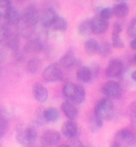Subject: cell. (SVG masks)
I'll return each mask as SVG.
<instances>
[{"mask_svg":"<svg viewBox=\"0 0 136 147\" xmlns=\"http://www.w3.org/2000/svg\"><path fill=\"white\" fill-rule=\"evenodd\" d=\"M63 95L68 101L75 104H81L86 98V91L80 84L68 82L63 88Z\"/></svg>","mask_w":136,"mask_h":147,"instance_id":"obj_1","label":"cell"},{"mask_svg":"<svg viewBox=\"0 0 136 147\" xmlns=\"http://www.w3.org/2000/svg\"><path fill=\"white\" fill-rule=\"evenodd\" d=\"M89 128H91V130L92 132H96L103 127V120L100 119L99 117H97L94 114V115L89 119Z\"/></svg>","mask_w":136,"mask_h":147,"instance_id":"obj_25","label":"cell"},{"mask_svg":"<svg viewBox=\"0 0 136 147\" xmlns=\"http://www.w3.org/2000/svg\"><path fill=\"white\" fill-rule=\"evenodd\" d=\"M12 0H0V9H6L7 7L10 6Z\"/></svg>","mask_w":136,"mask_h":147,"instance_id":"obj_36","label":"cell"},{"mask_svg":"<svg viewBox=\"0 0 136 147\" xmlns=\"http://www.w3.org/2000/svg\"><path fill=\"white\" fill-rule=\"evenodd\" d=\"M78 32L82 36H89L92 34V27H91V19L84 20L81 22L78 26Z\"/></svg>","mask_w":136,"mask_h":147,"instance_id":"obj_24","label":"cell"},{"mask_svg":"<svg viewBox=\"0 0 136 147\" xmlns=\"http://www.w3.org/2000/svg\"><path fill=\"white\" fill-rule=\"evenodd\" d=\"M43 43L39 38H30L24 44L23 51L26 53H31V55H35L42 51Z\"/></svg>","mask_w":136,"mask_h":147,"instance_id":"obj_11","label":"cell"},{"mask_svg":"<svg viewBox=\"0 0 136 147\" xmlns=\"http://www.w3.org/2000/svg\"><path fill=\"white\" fill-rule=\"evenodd\" d=\"M67 26H68L67 21L64 19L63 17H61V16H57L55 21L51 24V27L53 28V29L56 30V31H60V32L66 31Z\"/></svg>","mask_w":136,"mask_h":147,"instance_id":"obj_23","label":"cell"},{"mask_svg":"<svg viewBox=\"0 0 136 147\" xmlns=\"http://www.w3.org/2000/svg\"><path fill=\"white\" fill-rule=\"evenodd\" d=\"M130 46H131V50H133V51H136V38H134L131 41Z\"/></svg>","mask_w":136,"mask_h":147,"instance_id":"obj_38","label":"cell"},{"mask_svg":"<svg viewBox=\"0 0 136 147\" xmlns=\"http://www.w3.org/2000/svg\"><path fill=\"white\" fill-rule=\"evenodd\" d=\"M122 24L119 22H116L114 24V26H113V31H116V32H119V33H121L122 31Z\"/></svg>","mask_w":136,"mask_h":147,"instance_id":"obj_37","label":"cell"},{"mask_svg":"<svg viewBox=\"0 0 136 147\" xmlns=\"http://www.w3.org/2000/svg\"><path fill=\"white\" fill-rule=\"evenodd\" d=\"M13 56H14V59H15L17 62H20V61H21L24 58V56L23 55V53L20 51L19 48L13 50Z\"/></svg>","mask_w":136,"mask_h":147,"instance_id":"obj_34","label":"cell"},{"mask_svg":"<svg viewBox=\"0 0 136 147\" xmlns=\"http://www.w3.org/2000/svg\"><path fill=\"white\" fill-rule=\"evenodd\" d=\"M3 17H4L6 23L9 26H17L21 22V14L12 6L7 7Z\"/></svg>","mask_w":136,"mask_h":147,"instance_id":"obj_9","label":"cell"},{"mask_svg":"<svg viewBox=\"0 0 136 147\" xmlns=\"http://www.w3.org/2000/svg\"><path fill=\"white\" fill-rule=\"evenodd\" d=\"M61 141V134L56 130H47L41 135L40 142L43 145L54 146Z\"/></svg>","mask_w":136,"mask_h":147,"instance_id":"obj_8","label":"cell"},{"mask_svg":"<svg viewBox=\"0 0 136 147\" xmlns=\"http://www.w3.org/2000/svg\"><path fill=\"white\" fill-rule=\"evenodd\" d=\"M115 113V107L109 98H105L99 100L94 108V114L103 121L110 120Z\"/></svg>","mask_w":136,"mask_h":147,"instance_id":"obj_2","label":"cell"},{"mask_svg":"<svg viewBox=\"0 0 136 147\" xmlns=\"http://www.w3.org/2000/svg\"><path fill=\"white\" fill-rule=\"evenodd\" d=\"M41 67H42V63H41V60L37 58V57H34V58H31L27 63V70L29 71L30 73L32 74H35L37 73L39 70L41 69Z\"/></svg>","mask_w":136,"mask_h":147,"instance_id":"obj_22","label":"cell"},{"mask_svg":"<svg viewBox=\"0 0 136 147\" xmlns=\"http://www.w3.org/2000/svg\"><path fill=\"white\" fill-rule=\"evenodd\" d=\"M8 33V28H7L4 24H0V42H3Z\"/></svg>","mask_w":136,"mask_h":147,"instance_id":"obj_33","label":"cell"},{"mask_svg":"<svg viewBox=\"0 0 136 147\" xmlns=\"http://www.w3.org/2000/svg\"><path fill=\"white\" fill-rule=\"evenodd\" d=\"M124 66L122 61L119 59L111 60L105 69V75L109 78L119 77L123 72Z\"/></svg>","mask_w":136,"mask_h":147,"instance_id":"obj_7","label":"cell"},{"mask_svg":"<svg viewBox=\"0 0 136 147\" xmlns=\"http://www.w3.org/2000/svg\"><path fill=\"white\" fill-rule=\"evenodd\" d=\"M5 45L7 47H9L11 50H15L17 48H19V44H20V35L19 33L16 31H9L7 33V36L4 39Z\"/></svg>","mask_w":136,"mask_h":147,"instance_id":"obj_15","label":"cell"},{"mask_svg":"<svg viewBox=\"0 0 136 147\" xmlns=\"http://www.w3.org/2000/svg\"><path fill=\"white\" fill-rule=\"evenodd\" d=\"M77 77L81 82L87 84L92 78V72L88 67H81L77 71Z\"/></svg>","mask_w":136,"mask_h":147,"instance_id":"obj_19","label":"cell"},{"mask_svg":"<svg viewBox=\"0 0 136 147\" xmlns=\"http://www.w3.org/2000/svg\"><path fill=\"white\" fill-rule=\"evenodd\" d=\"M76 64V56L73 51H69L61 57L60 65L65 67V69H70Z\"/></svg>","mask_w":136,"mask_h":147,"instance_id":"obj_17","label":"cell"},{"mask_svg":"<svg viewBox=\"0 0 136 147\" xmlns=\"http://www.w3.org/2000/svg\"><path fill=\"white\" fill-rule=\"evenodd\" d=\"M77 124L75 122V120H68L63 125L62 127V133L64 137L68 139H73L77 134Z\"/></svg>","mask_w":136,"mask_h":147,"instance_id":"obj_13","label":"cell"},{"mask_svg":"<svg viewBox=\"0 0 136 147\" xmlns=\"http://www.w3.org/2000/svg\"><path fill=\"white\" fill-rule=\"evenodd\" d=\"M59 112L56 108H49L43 112V118L47 123H55L59 119Z\"/></svg>","mask_w":136,"mask_h":147,"instance_id":"obj_20","label":"cell"},{"mask_svg":"<svg viewBox=\"0 0 136 147\" xmlns=\"http://www.w3.org/2000/svg\"><path fill=\"white\" fill-rule=\"evenodd\" d=\"M127 33L131 38H136V19H133L129 24L127 28Z\"/></svg>","mask_w":136,"mask_h":147,"instance_id":"obj_31","label":"cell"},{"mask_svg":"<svg viewBox=\"0 0 136 147\" xmlns=\"http://www.w3.org/2000/svg\"><path fill=\"white\" fill-rule=\"evenodd\" d=\"M39 19H40V15L37 9L34 5L26 7L21 14V20L23 21V23L34 27L39 22Z\"/></svg>","mask_w":136,"mask_h":147,"instance_id":"obj_5","label":"cell"},{"mask_svg":"<svg viewBox=\"0 0 136 147\" xmlns=\"http://www.w3.org/2000/svg\"><path fill=\"white\" fill-rule=\"evenodd\" d=\"M98 52L101 56H103V57L108 56L111 53V52H112V45L107 41L103 42V43L99 46Z\"/></svg>","mask_w":136,"mask_h":147,"instance_id":"obj_27","label":"cell"},{"mask_svg":"<svg viewBox=\"0 0 136 147\" xmlns=\"http://www.w3.org/2000/svg\"><path fill=\"white\" fill-rule=\"evenodd\" d=\"M5 58V52L2 49H0V62H2Z\"/></svg>","mask_w":136,"mask_h":147,"instance_id":"obj_39","label":"cell"},{"mask_svg":"<svg viewBox=\"0 0 136 147\" xmlns=\"http://www.w3.org/2000/svg\"><path fill=\"white\" fill-rule=\"evenodd\" d=\"M99 15H100V17H102L103 19L109 21L111 18H112V16L114 15V14H113V9H110V8H103L101 10V11H100Z\"/></svg>","mask_w":136,"mask_h":147,"instance_id":"obj_30","label":"cell"},{"mask_svg":"<svg viewBox=\"0 0 136 147\" xmlns=\"http://www.w3.org/2000/svg\"><path fill=\"white\" fill-rule=\"evenodd\" d=\"M115 1H117V2H122L123 0H115Z\"/></svg>","mask_w":136,"mask_h":147,"instance_id":"obj_44","label":"cell"},{"mask_svg":"<svg viewBox=\"0 0 136 147\" xmlns=\"http://www.w3.org/2000/svg\"><path fill=\"white\" fill-rule=\"evenodd\" d=\"M57 16H58V14H57L56 10L54 9L48 8L42 12L39 20H40L42 26L44 27H49V26H51V24L55 21Z\"/></svg>","mask_w":136,"mask_h":147,"instance_id":"obj_12","label":"cell"},{"mask_svg":"<svg viewBox=\"0 0 136 147\" xmlns=\"http://www.w3.org/2000/svg\"><path fill=\"white\" fill-rule=\"evenodd\" d=\"M112 46L115 48H123L124 47V42L120 38V33L116 31H113L112 33Z\"/></svg>","mask_w":136,"mask_h":147,"instance_id":"obj_29","label":"cell"},{"mask_svg":"<svg viewBox=\"0 0 136 147\" xmlns=\"http://www.w3.org/2000/svg\"><path fill=\"white\" fill-rule=\"evenodd\" d=\"M62 110L65 116L70 120H76L78 115V111L74 104L70 101H64L62 104Z\"/></svg>","mask_w":136,"mask_h":147,"instance_id":"obj_16","label":"cell"},{"mask_svg":"<svg viewBox=\"0 0 136 147\" xmlns=\"http://www.w3.org/2000/svg\"><path fill=\"white\" fill-rule=\"evenodd\" d=\"M33 95L37 101L40 103H45L49 98L48 89L41 84H35L33 87Z\"/></svg>","mask_w":136,"mask_h":147,"instance_id":"obj_14","label":"cell"},{"mask_svg":"<svg viewBox=\"0 0 136 147\" xmlns=\"http://www.w3.org/2000/svg\"><path fill=\"white\" fill-rule=\"evenodd\" d=\"M99 46H100L99 42L96 40V39L91 38V39H88V40L85 42L84 48H85L86 53H87L88 55H95L96 53H98Z\"/></svg>","mask_w":136,"mask_h":147,"instance_id":"obj_21","label":"cell"},{"mask_svg":"<svg viewBox=\"0 0 136 147\" xmlns=\"http://www.w3.org/2000/svg\"><path fill=\"white\" fill-rule=\"evenodd\" d=\"M109 23L107 20L103 19L100 15H96L91 19V27L92 33L94 34H103L108 29Z\"/></svg>","mask_w":136,"mask_h":147,"instance_id":"obj_10","label":"cell"},{"mask_svg":"<svg viewBox=\"0 0 136 147\" xmlns=\"http://www.w3.org/2000/svg\"><path fill=\"white\" fill-rule=\"evenodd\" d=\"M34 29V26H28V24L23 23V24L20 26L19 28V35L21 34V36H23L24 38H29L31 36H32V32H33Z\"/></svg>","mask_w":136,"mask_h":147,"instance_id":"obj_28","label":"cell"},{"mask_svg":"<svg viewBox=\"0 0 136 147\" xmlns=\"http://www.w3.org/2000/svg\"><path fill=\"white\" fill-rule=\"evenodd\" d=\"M112 9H113V14L117 18L127 17L129 14V7L124 1L115 4Z\"/></svg>","mask_w":136,"mask_h":147,"instance_id":"obj_18","label":"cell"},{"mask_svg":"<svg viewBox=\"0 0 136 147\" xmlns=\"http://www.w3.org/2000/svg\"><path fill=\"white\" fill-rule=\"evenodd\" d=\"M26 134V138L28 140L29 144H32L35 142V140L37 138V131L35 129V127H28L26 128H24Z\"/></svg>","mask_w":136,"mask_h":147,"instance_id":"obj_26","label":"cell"},{"mask_svg":"<svg viewBox=\"0 0 136 147\" xmlns=\"http://www.w3.org/2000/svg\"><path fill=\"white\" fill-rule=\"evenodd\" d=\"M136 143V136L130 129L123 128L117 132L114 138V146H133Z\"/></svg>","mask_w":136,"mask_h":147,"instance_id":"obj_3","label":"cell"},{"mask_svg":"<svg viewBox=\"0 0 136 147\" xmlns=\"http://www.w3.org/2000/svg\"><path fill=\"white\" fill-rule=\"evenodd\" d=\"M130 114L131 117H135L136 116V102H132L130 105Z\"/></svg>","mask_w":136,"mask_h":147,"instance_id":"obj_35","label":"cell"},{"mask_svg":"<svg viewBox=\"0 0 136 147\" xmlns=\"http://www.w3.org/2000/svg\"><path fill=\"white\" fill-rule=\"evenodd\" d=\"M9 128L8 121L4 118H0V138H3L6 135Z\"/></svg>","mask_w":136,"mask_h":147,"instance_id":"obj_32","label":"cell"},{"mask_svg":"<svg viewBox=\"0 0 136 147\" xmlns=\"http://www.w3.org/2000/svg\"><path fill=\"white\" fill-rule=\"evenodd\" d=\"M131 79H132L133 81L136 82V70H134L133 72H132V74H131Z\"/></svg>","mask_w":136,"mask_h":147,"instance_id":"obj_40","label":"cell"},{"mask_svg":"<svg viewBox=\"0 0 136 147\" xmlns=\"http://www.w3.org/2000/svg\"><path fill=\"white\" fill-rule=\"evenodd\" d=\"M1 18H2V13H1V11H0V21H1Z\"/></svg>","mask_w":136,"mask_h":147,"instance_id":"obj_43","label":"cell"},{"mask_svg":"<svg viewBox=\"0 0 136 147\" xmlns=\"http://www.w3.org/2000/svg\"><path fill=\"white\" fill-rule=\"evenodd\" d=\"M16 1H17L18 3H20V4H21V3L25 2V1H26V0H16Z\"/></svg>","mask_w":136,"mask_h":147,"instance_id":"obj_42","label":"cell"},{"mask_svg":"<svg viewBox=\"0 0 136 147\" xmlns=\"http://www.w3.org/2000/svg\"><path fill=\"white\" fill-rule=\"evenodd\" d=\"M102 93L109 98L119 99L122 96L123 90L121 85L117 82L108 81L103 85Z\"/></svg>","mask_w":136,"mask_h":147,"instance_id":"obj_6","label":"cell"},{"mask_svg":"<svg viewBox=\"0 0 136 147\" xmlns=\"http://www.w3.org/2000/svg\"><path fill=\"white\" fill-rule=\"evenodd\" d=\"M42 77L44 81L47 82H55L63 78V70L60 64L53 63L49 65L46 69L43 70Z\"/></svg>","mask_w":136,"mask_h":147,"instance_id":"obj_4","label":"cell"},{"mask_svg":"<svg viewBox=\"0 0 136 147\" xmlns=\"http://www.w3.org/2000/svg\"><path fill=\"white\" fill-rule=\"evenodd\" d=\"M132 61H133V64H134V65H136V53L133 55V57H132Z\"/></svg>","mask_w":136,"mask_h":147,"instance_id":"obj_41","label":"cell"}]
</instances>
